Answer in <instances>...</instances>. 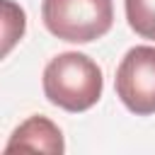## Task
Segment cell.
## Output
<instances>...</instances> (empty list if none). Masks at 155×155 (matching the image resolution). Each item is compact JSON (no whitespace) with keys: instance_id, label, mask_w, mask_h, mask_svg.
Segmentation results:
<instances>
[{"instance_id":"obj_4","label":"cell","mask_w":155,"mask_h":155,"mask_svg":"<svg viewBox=\"0 0 155 155\" xmlns=\"http://www.w3.org/2000/svg\"><path fill=\"white\" fill-rule=\"evenodd\" d=\"M15 150L61 155L65 150V143H63L61 128L51 119H46V116H29L27 121H22L12 131L10 140L5 143V153H15Z\"/></svg>"},{"instance_id":"obj_3","label":"cell","mask_w":155,"mask_h":155,"mask_svg":"<svg viewBox=\"0 0 155 155\" xmlns=\"http://www.w3.org/2000/svg\"><path fill=\"white\" fill-rule=\"evenodd\" d=\"M116 97L136 116L155 114V46H133L126 51L114 78Z\"/></svg>"},{"instance_id":"obj_2","label":"cell","mask_w":155,"mask_h":155,"mask_svg":"<svg viewBox=\"0 0 155 155\" xmlns=\"http://www.w3.org/2000/svg\"><path fill=\"white\" fill-rule=\"evenodd\" d=\"M44 27L70 44H90L102 39L114 24L111 0H44Z\"/></svg>"},{"instance_id":"obj_1","label":"cell","mask_w":155,"mask_h":155,"mask_svg":"<svg viewBox=\"0 0 155 155\" xmlns=\"http://www.w3.org/2000/svg\"><path fill=\"white\" fill-rule=\"evenodd\" d=\"M44 94L46 99L70 114L92 109L104 90L102 68L85 53L65 51L53 56L44 68Z\"/></svg>"},{"instance_id":"obj_5","label":"cell","mask_w":155,"mask_h":155,"mask_svg":"<svg viewBox=\"0 0 155 155\" xmlns=\"http://www.w3.org/2000/svg\"><path fill=\"white\" fill-rule=\"evenodd\" d=\"M128 27L143 36L155 41V0H124Z\"/></svg>"},{"instance_id":"obj_6","label":"cell","mask_w":155,"mask_h":155,"mask_svg":"<svg viewBox=\"0 0 155 155\" xmlns=\"http://www.w3.org/2000/svg\"><path fill=\"white\" fill-rule=\"evenodd\" d=\"M2 12H5V22H2V29H5V46H2V53L7 56L10 48L22 39L24 27H27V19H24V10L17 7L12 0H2Z\"/></svg>"}]
</instances>
